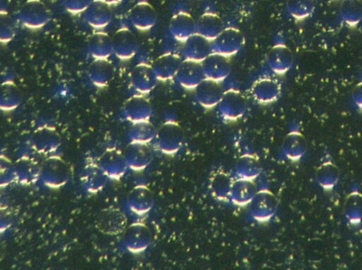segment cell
<instances>
[{
	"label": "cell",
	"instance_id": "obj_1",
	"mask_svg": "<svg viewBox=\"0 0 362 270\" xmlns=\"http://www.w3.org/2000/svg\"><path fill=\"white\" fill-rule=\"evenodd\" d=\"M155 140L160 151L167 155H173L179 152L183 145V131L179 123L169 120L158 131Z\"/></svg>",
	"mask_w": 362,
	"mask_h": 270
},
{
	"label": "cell",
	"instance_id": "obj_2",
	"mask_svg": "<svg viewBox=\"0 0 362 270\" xmlns=\"http://www.w3.org/2000/svg\"><path fill=\"white\" fill-rule=\"evenodd\" d=\"M18 19L25 27L39 29L46 26L51 20L50 10L39 0H30L18 13Z\"/></svg>",
	"mask_w": 362,
	"mask_h": 270
},
{
	"label": "cell",
	"instance_id": "obj_3",
	"mask_svg": "<svg viewBox=\"0 0 362 270\" xmlns=\"http://www.w3.org/2000/svg\"><path fill=\"white\" fill-rule=\"evenodd\" d=\"M217 107L225 120L235 122L245 115L248 104L244 95L239 90L230 88L225 91Z\"/></svg>",
	"mask_w": 362,
	"mask_h": 270
},
{
	"label": "cell",
	"instance_id": "obj_4",
	"mask_svg": "<svg viewBox=\"0 0 362 270\" xmlns=\"http://www.w3.org/2000/svg\"><path fill=\"white\" fill-rule=\"evenodd\" d=\"M211 44L214 53L230 57L243 48L245 37L239 29L228 27L212 41Z\"/></svg>",
	"mask_w": 362,
	"mask_h": 270
},
{
	"label": "cell",
	"instance_id": "obj_5",
	"mask_svg": "<svg viewBox=\"0 0 362 270\" xmlns=\"http://www.w3.org/2000/svg\"><path fill=\"white\" fill-rule=\"evenodd\" d=\"M158 81L152 65L138 64L130 76V90L134 97H144L153 91Z\"/></svg>",
	"mask_w": 362,
	"mask_h": 270
},
{
	"label": "cell",
	"instance_id": "obj_6",
	"mask_svg": "<svg viewBox=\"0 0 362 270\" xmlns=\"http://www.w3.org/2000/svg\"><path fill=\"white\" fill-rule=\"evenodd\" d=\"M281 83L273 78H261L251 85L250 94L258 104L267 105L277 101L281 94Z\"/></svg>",
	"mask_w": 362,
	"mask_h": 270
},
{
	"label": "cell",
	"instance_id": "obj_7",
	"mask_svg": "<svg viewBox=\"0 0 362 270\" xmlns=\"http://www.w3.org/2000/svg\"><path fill=\"white\" fill-rule=\"evenodd\" d=\"M222 82L205 78L195 88V97L198 104L206 109L219 105L225 91Z\"/></svg>",
	"mask_w": 362,
	"mask_h": 270
},
{
	"label": "cell",
	"instance_id": "obj_8",
	"mask_svg": "<svg viewBox=\"0 0 362 270\" xmlns=\"http://www.w3.org/2000/svg\"><path fill=\"white\" fill-rule=\"evenodd\" d=\"M153 114L151 104L143 96L134 97L121 111L123 118L131 125L150 122Z\"/></svg>",
	"mask_w": 362,
	"mask_h": 270
},
{
	"label": "cell",
	"instance_id": "obj_9",
	"mask_svg": "<svg viewBox=\"0 0 362 270\" xmlns=\"http://www.w3.org/2000/svg\"><path fill=\"white\" fill-rule=\"evenodd\" d=\"M40 169V178L49 187L59 188L68 182L69 170L57 157H50V160Z\"/></svg>",
	"mask_w": 362,
	"mask_h": 270
},
{
	"label": "cell",
	"instance_id": "obj_10",
	"mask_svg": "<svg viewBox=\"0 0 362 270\" xmlns=\"http://www.w3.org/2000/svg\"><path fill=\"white\" fill-rule=\"evenodd\" d=\"M267 64L278 75H284L292 69L295 56L291 48L284 43L275 44L269 51Z\"/></svg>",
	"mask_w": 362,
	"mask_h": 270
},
{
	"label": "cell",
	"instance_id": "obj_11",
	"mask_svg": "<svg viewBox=\"0 0 362 270\" xmlns=\"http://www.w3.org/2000/svg\"><path fill=\"white\" fill-rule=\"evenodd\" d=\"M206 78L223 82L231 73L232 64L230 57L212 53L202 62Z\"/></svg>",
	"mask_w": 362,
	"mask_h": 270
},
{
	"label": "cell",
	"instance_id": "obj_12",
	"mask_svg": "<svg viewBox=\"0 0 362 270\" xmlns=\"http://www.w3.org/2000/svg\"><path fill=\"white\" fill-rule=\"evenodd\" d=\"M235 178L223 169L214 171L209 178V188L211 195L223 201H230V196Z\"/></svg>",
	"mask_w": 362,
	"mask_h": 270
},
{
	"label": "cell",
	"instance_id": "obj_13",
	"mask_svg": "<svg viewBox=\"0 0 362 270\" xmlns=\"http://www.w3.org/2000/svg\"><path fill=\"white\" fill-rule=\"evenodd\" d=\"M129 20L134 29L146 31L155 27L158 22V15L151 4L141 2L130 10Z\"/></svg>",
	"mask_w": 362,
	"mask_h": 270
},
{
	"label": "cell",
	"instance_id": "obj_14",
	"mask_svg": "<svg viewBox=\"0 0 362 270\" xmlns=\"http://www.w3.org/2000/svg\"><path fill=\"white\" fill-rule=\"evenodd\" d=\"M176 78L183 87L195 90L206 78V76L201 62L184 59Z\"/></svg>",
	"mask_w": 362,
	"mask_h": 270
},
{
	"label": "cell",
	"instance_id": "obj_15",
	"mask_svg": "<svg viewBox=\"0 0 362 270\" xmlns=\"http://www.w3.org/2000/svg\"><path fill=\"white\" fill-rule=\"evenodd\" d=\"M169 29L176 41L184 43L197 33V21L190 14L181 11L173 15Z\"/></svg>",
	"mask_w": 362,
	"mask_h": 270
},
{
	"label": "cell",
	"instance_id": "obj_16",
	"mask_svg": "<svg viewBox=\"0 0 362 270\" xmlns=\"http://www.w3.org/2000/svg\"><path fill=\"white\" fill-rule=\"evenodd\" d=\"M183 43L182 52L185 59L202 62L213 53L211 41L197 33Z\"/></svg>",
	"mask_w": 362,
	"mask_h": 270
},
{
	"label": "cell",
	"instance_id": "obj_17",
	"mask_svg": "<svg viewBox=\"0 0 362 270\" xmlns=\"http://www.w3.org/2000/svg\"><path fill=\"white\" fill-rule=\"evenodd\" d=\"M183 61L180 55L167 52L158 57L152 67L159 81H168L176 78Z\"/></svg>",
	"mask_w": 362,
	"mask_h": 270
},
{
	"label": "cell",
	"instance_id": "obj_18",
	"mask_svg": "<svg viewBox=\"0 0 362 270\" xmlns=\"http://www.w3.org/2000/svg\"><path fill=\"white\" fill-rule=\"evenodd\" d=\"M250 205L251 215L258 222H267L275 213V199L267 190H260Z\"/></svg>",
	"mask_w": 362,
	"mask_h": 270
},
{
	"label": "cell",
	"instance_id": "obj_19",
	"mask_svg": "<svg viewBox=\"0 0 362 270\" xmlns=\"http://www.w3.org/2000/svg\"><path fill=\"white\" fill-rule=\"evenodd\" d=\"M111 6L95 1L83 13L86 23L96 29H103L110 25L113 20Z\"/></svg>",
	"mask_w": 362,
	"mask_h": 270
},
{
	"label": "cell",
	"instance_id": "obj_20",
	"mask_svg": "<svg viewBox=\"0 0 362 270\" xmlns=\"http://www.w3.org/2000/svg\"><path fill=\"white\" fill-rule=\"evenodd\" d=\"M255 180L235 178L232 187L230 201L235 205L244 206L250 204L258 193Z\"/></svg>",
	"mask_w": 362,
	"mask_h": 270
},
{
	"label": "cell",
	"instance_id": "obj_21",
	"mask_svg": "<svg viewBox=\"0 0 362 270\" xmlns=\"http://www.w3.org/2000/svg\"><path fill=\"white\" fill-rule=\"evenodd\" d=\"M225 29L223 19L214 13H205L197 20V33L212 41Z\"/></svg>",
	"mask_w": 362,
	"mask_h": 270
},
{
	"label": "cell",
	"instance_id": "obj_22",
	"mask_svg": "<svg viewBox=\"0 0 362 270\" xmlns=\"http://www.w3.org/2000/svg\"><path fill=\"white\" fill-rule=\"evenodd\" d=\"M99 166L104 174L109 178L119 179L128 168L125 157L115 151H109L101 160Z\"/></svg>",
	"mask_w": 362,
	"mask_h": 270
},
{
	"label": "cell",
	"instance_id": "obj_23",
	"mask_svg": "<svg viewBox=\"0 0 362 270\" xmlns=\"http://www.w3.org/2000/svg\"><path fill=\"white\" fill-rule=\"evenodd\" d=\"M147 145L132 144L124 156L128 168L141 171L148 166L153 159V153Z\"/></svg>",
	"mask_w": 362,
	"mask_h": 270
},
{
	"label": "cell",
	"instance_id": "obj_24",
	"mask_svg": "<svg viewBox=\"0 0 362 270\" xmlns=\"http://www.w3.org/2000/svg\"><path fill=\"white\" fill-rule=\"evenodd\" d=\"M158 131L150 122L132 124L127 136L131 144L148 145L156 138Z\"/></svg>",
	"mask_w": 362,
	"mask_h": 270
},
{
	"label": "cell",
	"instance_id": "obj_25",
	"mask_svg": "<svg viewBox=\"0 0 362 270\" xmlns=\"http://www.w3.org/2000/svg\"><path fill=\"white\" fill-rule=\"evenodd\" d=\"M340 16L349 28L356 27L362 21V2L361 0H342Z\"/></svg>",
	"mask_w": 362,
	"mask_h": 270
},
{
	"label": "cell",
	"instance_id": "obj_26",
	"mask_svg": "<svg viewBox=\"0 0 362 270\" xmlns=\"http://www.w3.org/2000/svg\"><path fill=\"white\" fill-rule=\"evenodd\" d=\"M113 55L118 59L127 60L134 57L138 53L139 48L136 40L126 33L119 34L113 41Z\"/></svg>",
	"mask_w": 362,
	"mask_h": 270
},
{
	"label": "cell",
	"instance_id": "obj_27",
	"mask_svg": "<svg viewBox=\"0 0 362 270\" xmlns=\"http://www.w3.org/2000/svg\"><path fill=\"white\" fill-rule=\"evenodd\" d=\"M107 178L100 169L99 164L89 165L82 174V182L85 189L92 193L101 191Z\"/></svg>",
	"mask_w": 362,
	"mask_h": 270
},
{
	"label": "cell",
	"instance_id": "obj_28",
	"mask_svg": "<svg viewBox=\"0 0 362 270\" xmlns=\"http://www.w3.org/2000/svg\"><path fill=\"white\" fill-rule=\"evenodd\" d=\"M316 0H287L286 8L289 15L296 21L309 19L314 14Z\"/></svg>",
	"mask_w": 362,
	"mask_h": 270
},
{
	"label": "cell",
	"instance_id": "obj_29",
	"mask_svg": "<svg viewBox=\"0 0 362 270\" xmlns=\"http://www.w3.org/2000/svg\"><path fill=\"white\" fill-rule=\"evenodd\" d=\"M127 206L130 211L136 215L148 213L153 207V199L149 192L140 189L132 194L127 200Z\"/></svg>",
	"mask_w": 362,
	"mask_h": 270
},
{
	"label": "cell",
	"instance_id": "obj_30",
	"mask_svg": "<svg viewBox=\"0 0 362 270\" xmlns=\"http://www.w3.org/2000/svg\"><path fill=\"white\" fill-rule=\"evenodd\" d=\"M261 171L258 160L252 156L246 155L237 163L233 175L238 179L256 180Z\"/></svg>",
	"mask_w": 362,
	"mask_h": 270
},
{
	"label": "cell",
	"instance_id": "obj_31",
	"mask_svg": "<svg viewBox=\"0 0 362 270\" xmlns=\"http://www.w3.org/2000/svg\"><path fill=\"white\" fill-rule=\"evenodd\" d=\"M125 247L131 253H139L146 250L150 246L151 237L143 229H134L125 239Z\"/></svg>",
	"mask_w": 362,
	"mask_h": 270
},
{
	"label": "cell",
	"instance_id": "obj_32",
	"mask_svg": "<svg viewBox=\"0 0 362 270\" xmlns=\"http://www.w3.org/2000/svg\"><path fill=\"white\" fill-rule=\"evenodd\" d=\"M88 50L97 61H106L113 55V43L109 38L100 36L91 41Z\"/></svg>",
	"mask_w": 362,
	"mask_h": 270
},
{
	"label": "cell",
	"instance_id": "obj_33",
	"mask_svg": "<svg viewBox=\"0 0 362 270\" xmlns=\"http://www.w3.org/2000/svg\"><path fill=\"white\" fill-rule=\"evenodd\" d=\"M97 61L92 66L88 72V78L91 83L98 87L106 86L111 78V72L109 67L104 62Z\"/></svg>",
	"mask_w": 362,
	"mask_h": 270
},
{
	"label": "cell",
	"instance_id": "obj_34",
	"mask_svg": "<svg viewBox=\"0 0 362 270\" xmlns=\"http://www.w3.org/2000/svg\"><path fill=\"white\" fill-rule=\"evenodd\" d=\"M11 85H6L0 97V107L4 111H13L21 104L20 95Z\"/></svg>",
	"mask_w": 362,
	"mask_h": 270
},
{
	"label": "cell",
	"instance_id": "obj_35",
	"mask_svg": "<svg viewBox=\"0 0 362 270\" xmlns=\"http://www.w3.org/2000/svg\"><path fill=\"white\" fill-rule=\"evenodd\" d=\"M34 148L40 153L50 155L55 154L59 148V143L56 138L48 135L38 138L34 143Z\"/></svg>",
	"mask_w": 362,
	"mask_h": 270
},
{
	"label": "cell",
	"instance_id": "obj_36",
	"mask_svg": "<svg viewBox=\"0 0 362 270\" xmlns=\"http://www.w3.org/2000/svg\"><path fill=\"white\" fill-rule=\"evenodd\" d=\"M95 0H62L64 9L72 15L83 14Z\"/></svg>",
	"mask_w": 362,
	"mask_h": 270
},
{
	"label": "cell",
	"instance_id": "obj_37",
	"mask_svg": "<svg viewBox=\"0 0 362 270\" xmlns=\"http://www.w3.org/2000/svg\"><path fill=\"white\" fill-rule=\"evenodd\" d=\"M15 35L16 27L13 22L10 20L2 22L0 27V41L3 43H8L14 39Z\"/></svg>",
	"mask_w": 362,
	"mask_h": 270
},
{
	"label": "cell",
	"instance_id": "obj_38",
	"mask_svg": "<svg viewBox=\"0 0 362 270\" xmlns=\"http://www.w3.org/2000/svg\"><path fill=\"white\" fill-rule=\"evenodd\" d=\"M351 99L354 104L360 109H362V80L358 82L354 87L351 92Z\"/></svg>",
	"mask_w": 362,
	"mask_h": 270
},
{
	"label": "cell",
	"instance_id": "obj_39",
	"mask_svg": "<svg viewBox=\"0 0 362 270\" xmlns=\"http://www.w3.org/2000/svg\"><path fill=\"white\" fill-rule=\"evenodd\" d=\"M95 1L104 3L110 6H112L121 3L123 0H95Z\"/></svg>",
	"mask_w": 362,
	"mask_h": 270
}]
</instances>
